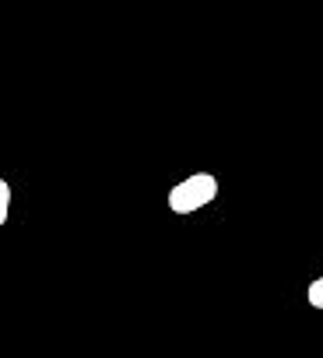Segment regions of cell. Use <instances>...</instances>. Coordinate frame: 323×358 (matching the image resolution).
<instances>
[{
  "mask_svg": "<svg viewBox=\"0 0 323 358\" xmlns=\"http://www.w3.org/2000/svg\"><path fill=\"white\" fill-rule=\"evenodd\" d=\"M215 197H218V179L211 172H194L169 190V208L176 215H194V211L215 204Z\"/></svg>",
  "mask_w": 323,
  "mask_h": 358,
  "instance_id": "6da1fadb",
  "label": "cell"
},
{
  "mask_svg": "<svg viewBox=\"0 0 323 358\" xmlns=\"http://www.w3.org/2000/svg\"><path fill=\"white\" fill-rule=\"evenodd\" d=\"M8 211H11V187L8 179H0V225L8 222Z\"/></svg>",
  "mask_w": 323,
  "mask_h": 358,
  "instance_id": "7a4b0ae2",
  "label": "cell"
},
{
  "mask_svg": "<svg viewBox=\"0 0 323 358\" xmlns=\"http://www.w3.org/2000/svg\"><path fill=\"white\" fill-rule=\"evenodd\" d=\"M309 306L313 309H323V278H313V285H309Z\"/></svg>",
  "mask_w": 323,
  "mask_h": 358,
  "instance_id": "3957f363",
  "label": "cell"
}]
</instances>
